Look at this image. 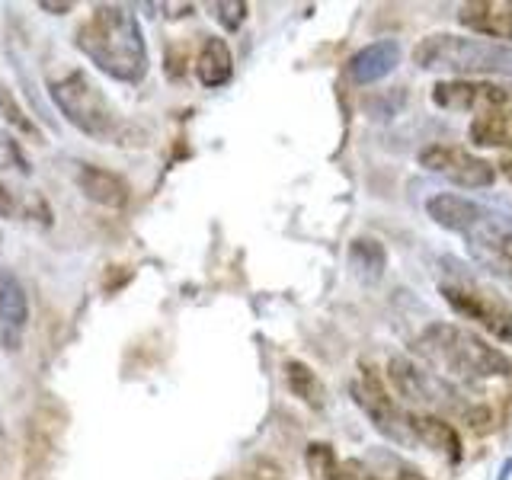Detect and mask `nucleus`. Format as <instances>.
Listing matches in <instances>:
<instances>
[{"label":"nucleus","instance_id":"f257e3e1","mask_svg":"<svg viewBox=\"0 0 512 480\" xmlns=\"http://www.w3.org/2000/svg\"><path fill=\"white\" fill-rule=\"evenodd\" d=\"M74 45L96 68L122 84H138L148 74V45L138 16L122 4L93 7L90 20L74 32Z\"/></svg>","mask_w":512,"mask_h":480},{"label":"nucleus","instance_id":"f03ea898","mask_svg":"<svg viewBox=\"0 0 512 480\" xmlns=\"http://www.w3.org/2000/svg\"><path fill=\"white\" fill-rule=\"evenodd\" d=\"M426 215L439 228L468 240L471 256L484 269L496 272L500 279L512 276V215L452 192L432 196L426 202Z\"/></svg>","mask_w":512,"mask_h":480},{"label":"nucleus","instance_id":"7ed1b4c3","mask_svg":"<svg viewBox=\"0 0 512 480\" xmlns=\"http://www.w3.org/2000/svg\"><path fill=\"white\" fill-rule=\"evenodd\" d=\"M413 352L436 368V375L442 378L448 375V378L484 381V378L512 375V359L503 349H496L484 336H477L474 330H464L458 324H429L413 340Z\"/></svg>","mask_w":512,"mask_h":480},{"label":"nucleus","instance_id":"20e7f679","mask_svg":"<svg viewBox=\"0 0 512 480\" xmlns=\"http://www.w3.org/2000/svg\"><path fill=\"white\" fill-rule=\"evenodd\" d=\"M416 68L455 74V80L474 77H512V45L455 36V32H436L413 48Z\"/></svg>","mask_w":512,"mask_h":480},{"label":"nucleus","instance_id":"39448f33","mask_svg":"<svg viewBox=\"0 0 512 480\" xmlns=\"http://www.w3.org/2000/svg\"><path fill=\"white\" fill-rule=\"evenodd\" d=\"M48 96L55 100L58 112L68 119L77 132L90 138H116L119 135V112L106 100V93L93 84L84 71H68L48 84Z\"/></svg>","mask_w":512,"mask_h":480},{"label":"nucleus","instance_id":"423d86ee","mask_svg":"<svg viewBox=\"0 0 512 480\" xmlns=\"http://www.w3.org/2000/svg\"><path fill=\"white\" fill-rule=\"evenodd\" d=\"M388 378H391V388L404 400H410L420 413H426V410L436 413V416L455 413V416H464V420H480V423L490 420L487 410H474L452 381H445L442 375L429 372V368H423V365H416L407 356H391Z\"/></svg>","mask_w":512,"mask_h":480},{"label":"nucleus","instance_id":"0eeeda50","mask_svg":"<svg viewBox=\"0 0 512 480\" xmlns=\"http://www.w3.org/2000/svg\"><path fill=\"white\" fill-rule=\"evenodd\" d=\"M439 292L448 301V308L464 320H474L487 333H493L496 340H512V301L487 282L461 276L455 282H442Z\"/></svg>","mask_w":512,"mask_h":480},{"label":"nucleus","instance_id":"6e6552de","mask_svg":"<svg viewBox=\"0 0 512 480\" xmlns=\"http://www.w3.org/2000/svg\"><path fill=\"white\" fill-rule=\"evenodd\" d=\"M349 391H352V400L359 404V410L368 416V420H372V426L381 432V436H388L397 445H416L410 410L397 407V400L384 391L381 378L365 362H362V378L352 381Z\"/></svg>","mask_w":512,"mask_h":480},{"label":"nucleus","instance_id":"1a4fd4ad","mask_svg":"<svg viewBox=\"0 0 512 480\" xmlns=\"http://www.w3.org/2000/svg\"><path fill=\"white\" fill-rule=\"evenodd\" d=\"M420 167L461 189H487L496 180L490 160L455 148V144H429V148L420 151Z\"/></svg>","mask_w":512,"mask_h":480},{"label":"nucleus","instance_id":"9d476101","mask_svg":"<svg viewBox=\"0 0 512 480\" xmlns=\"http://www.w3.org/2000/svg\"><path fill=\"white\" fill-rule=\"evenodd\" d=\"M432 103L452 112H493L512 106V87H500L493 80H439L432 87Z\"/></svg>","mask_w":512,"mask_h":480},{"label":"nucleus","instance_id":"9b49d317","mask_svg":"<svg viewBox=\"0 0 512 480\" xmlns=\"http://www.w3.org/2000/svg\"><path fill=\"white\" fill-rule=\"evenodd\" d=\"M29 324V298L23 282L13 272H0V349L16 352L23 346V333Z\"/></svg>","mask_w":512,"mask_h":480},{"label":"nucleus","instance_id":"f8f14e48","mask_svg":"<svg viewBox=\"0 0 512 480\" xmlns=\"http://www.w3.org/2000/svg\"><path fill=\"white\" fill-rule=\"evenodd\" d=\"M458 23L490 42L512 45V0H471L458 10Z\"/></svg>","mask_w":512,"mask_h":480},{"label":"nucleus","instance_id":"ddd939ff","mask_svg":"<svg viewBox=\"0 0 512 480\" xmlns=\"http://www.w3.org/2000/svg\"><path fill=\"white\" fill-rule=\"evenodd\" d=\"M397 64H400V45L394 39H378L372 45L359 48V52L346 61V77L356 87H368L388 77Z\"/></svg>","mask_w":512,"mask_h":480},{"label":"nucleus","instance_id":"4468645a","mask_svg":"<svg viewBox=\"0 0 512 480\" xmlns=\"http://www.w3.org/2000/svg\"><path fill=\"white\" fill-rule=\"evenodd\" d=\"M410 423H413V436L420 445L432 448V452L445 455L452 464L461 461V436L455 432V426L445 420V416H436V413H410Z\"/></svg>","mask_w":512,"mask_h":480},{"label":"nucleus","instance_id":"2eb2a0df","mask_svg":"<svg viewBox=\"0 0 512 480\" xmlns=\"http://www.w3.org/2000/svg\"><path fill=\"white\" fill-rule=\"evenodd\" d=\"M77 186L84 189V196L90 202L106 205V208H122V205H128V196H132V189H128L122 176L109 173L103 167H93V164H80Z\"/></svg>","mask_w":512,"mask_h":480},{"label":"nucleus","instance_id":"dca6fc26","mask_svg":"<svg viewBox=\"0 0 512 480\" xmlns=\"http://www.w3.org/2000/svg\"><path fill=\"white\" fill-rule=\"evenodd\" d=\"M196 74L202 80V87H224L231 84L234 77V58H231V48L224 39L218 36H208L202 52H199V61H196Z\"/></svg>","mask_w":512,"mask_h":480},{"label":"nucleus","instance_id":"f3484780","mask_svg":"<svg viewBox=\"0 0 512 480\" xmlns=\"http://www.w3.org/2000/svg\"><path fill=\"white\" fill-rule=\"evenodd\" d=\"M346 260H349L352 276L365 285H375L384 276V269H388V250H384V244L375 237H356L349 244Z\"/></svg>","mask_w":512,"mask_h":480},{"label":"nucleus","instance_id":"a211bd4d","mask_svg":"<svg viewBox=\"0 0 512 480\" xmlns=\"http://www.w3.org/2000/svg\"><path fill=\"white\" fill-rule=\"evenodd\" d=\"M477 148H509L512 151V109H493L477 116L468 128Z\"/></svg>","mask_w":512,"mask_h":480},{"label":"nucleus","instance_id":"6ab92c4d","mask_svg":"<svg viewBox=\"0 0 512 480\" xmlns=\"http://www.w3.org/2000/svg\"><path fill=\"white\" fill-rule=\"evenodd\" d=\"M285 384H288V391H292V397H298L301 404H308L311 410H324V404H327L324 381H320L304 362H298V359L285 362Z\"/></svg>","mask_w":512,"mask_h":480},{"label":"nucleus","instance_id":"aec40b11","mask_svg":"<svg viewBox=\"0 0 512 480\" xmlns=\"http://www.w3.org/2000/svg\"><path fill=\"white\" fill-rule=\"evenodd\" d=\"M208 10H212L218 26L228 29V32H237L240 26H244V20H247V4H244V0H215V4L208 7Z\"/></svg>","mask_w":512,"mask_h":480},{"label":"nucleus","instance_id":"412c9836","mask_svg":"<svg viewBox=\"0 0 512 480\" xmlns=\"http://www.w3.org/2000/svg\"><path fill=\"white\" fill-rule=\"evenodd\" d=\"M0 170H13V173H29V160L20 148V141H16L10 132L0 128Z\"/></svg>","mask_w":512,"mask_h":480},{"label":"nucleus","instance_id":"4be33fe9","mask_svg":"<svg viewBox=\"0 0 512 480\" xmlns=\"http://www.w3.org/2000/svg\"><path fill=\"white\" fill-rule=\"evenodd\" d=\"M0 109L7 112V122H10V125H16V128H20V132H26V135H32V138H39L36 125L29 122V116H23V109L16 106V100L10 96V90H7V87H0Z\"/></svg>","mask_w":512,"mask_h":480},{"label":"nucleus","instance_id":"5701e85b","mask_svg":"<svg viewBox=\"0 0 512 480\" xmlns=\"http://www.w3.org/2000/svg\"><path fill=\"white\" fill-rule=\"evenodd\" d=\"M13 208H16V202H13V192H10L4 183H0V215L10 218V215H13Z\"/></svg>","mask_w":512,"mask_h":480},{"label":"nucleus","instance_id":"b1692460","mask_svg":"<svg viewBox=\"0 0 512 480\" xmlns=\"http://www.w3.org/2000/svg\"><path fill=\"white\" fill-rule=\"evenodd\" d=\"M42 10H71V4H42Z\"/></svg>","mask_w":512,"mask_h":480},{"label":"nucleus","instance_id":"393cba45","mask_svg":"<svg viewBox=\"0 0 512 480\" xmlns=\"http://www.w3.org/2000/svg\"><path fill=\"white\" fill-rule=\"evenodd\" d=\"M500 167H503V173L509 176V183H512V160H503V164H500Z\"/></svg>","mask_w":512,"mask_h":480},{"label":"nucleus","instance_id":"a878e982","mask_svg":"<svg viewBox=\"0 0 512 480\" xmlns=\"http://www.w3.org/2000/svg\"><path fill=\"white\" fill-rule=\"evenodd\" d=\"M509 471H512V458H509V461L503 464V471H500V480H506V477H509Z\"/></svg>","mask_w":512,"mask_h":480}]
</instances>
